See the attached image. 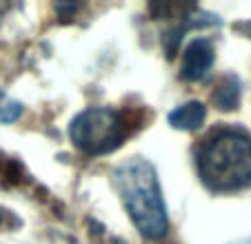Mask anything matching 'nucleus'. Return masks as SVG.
<instances>
[{
    "mask_svg": "<svg viewBox=\"0 0 251 244\" xmlns=\"http://www.w3.org/2000/svg\"><path fill=\"white\" fill-rule=\"evenodd\" d=\"M23 116V104L0 91V122H16Z\"/></svg>",
    "mask_w": 251,
    "mask_h": 244,
    "instance_id": "obj_7",
    "label": "nucleus"
},
{
    "mask_svg": "<svg viewBox=\"0 0 251 244\" xmlns=\"http://www.w3.org/2000/svg\"><path fill=\"white\" fill-rule=\"evenodd\" d=\"M114 184L136 229L149 240H160L169 222L158 173L151 162L131 158L118 165L114 171Z\"/></svg>",
    "mask_w": 251,
    "mask_h": 244,
    "instance_id": "obj_1",
    "label": "nucleus"
},
{
    "mask_svg": "<svg viewBox=\"0 0 251 244\" xmlns=\"http://www.w3.org/2000/svg\"><path fill=\"white\" fill-rule=\"evenodd\" d=\"M204 118H207V107L198 100H191L169 113V124L180 131H196L204 124Z\"/></svg>",
    "mask_w": 251,
    "mask_h": 244,
    "instance_id": "obj_5",
    "label": "nucleus"
},
{
    "mask_svg": "<svg viewBox=\"0 0 251 244\" xmlns=\"http://www.w3.org/2000/svg\"><path fill=\"white\" fill-rule=\"evenodd\" d=\"M127 122L118 111L94 107L71 120V142L87 155H104L116 151L127 138Z\"/></svg>",
    "mask_w": 251,
    "mask_h": 244,
    "instance_id": "obj_3",
    "label": "nucleus"
},
{
    "mask_svg": "<svg viewBox=\"0 0 251 244\" xmlns=\"http://www.w3.org/2000/svg\"><path fill=\"white\" fill-rule=\"evenodd\" d=\"M213 58H216L213 45L209 43L207 38H196L194 43L185 49V53H182L180 75L185 80H191V82L202 80L209 73V69H211Z\"/></svg>",
    "mask_w": 251,
    "mask_h": 244,
    "instance_id": "obj_4",
    "label": "nucleus"
},
{
    "mask_svg": "<svg viewBox=\"0 0 251 244\" xmlns=\"http://www.w3.org/2000/svg\"><path fill=\"white\" fill-rule=\"evenodd\" d=\"M238 100H240V82L233 75H227L218 82L216 91H213V102L216 107L223 109V111H231L238 107Z\"/></svg>",
    "mask_w": 251,
    "mask_h": 244,
    "instance_id": "obj_6",
    "label": "nucleus"
},
{
    "mask_svg": "<svg viewBox=\"0 0 251 244\" xmlns=\"http://www.w3.org/2000/svg\"><path fill=\"white\" fill-rule=\"evenodd\" d=\"M198 171L211 191H238L251 184V138L240 131H220L198 153Z\"/></svg>",
    "mask_w": 251,
    "mask_h": 244,
    "instance_id": "obj_2",
    "label": "nucleus"
}]
</instances>
